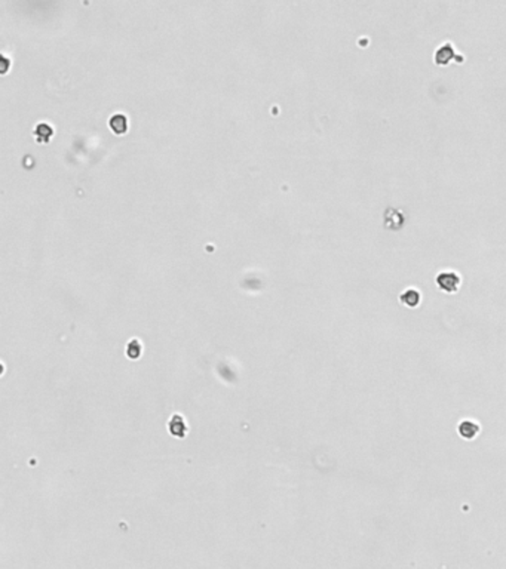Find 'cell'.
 I'll return each mask as SVG.
<instances>
[{
	"mask_svg": "<svg viewBox=\"0 0 506 569\" xmlns=\"http://www.w3.org/2000/svg\"><path fill=\"white\" fill-rule=\"evenodd\" d=\"M451 59L453 61H459V62H463L464 58L463 55H460L456 48L453 46V43L447 42L442 43L438 49H436L435 55H434V61H435L438 66H446L449 64Z\"/></svg>",
	"mask_w": 506,
	"mask_h": 569,
	"instance_id": "1",
	"label": "cell"
},
{
	"mask_svg": "<svg viewBox=\"0 0 506 569\" xmlns=\"http://www.w3.org/2000/svg\"><path fill=\"white\" fill-rule=\"evenodd\" d=\"M460 282H462V279L456 271H441L436 276V285L439 286V289L449 292V293L457 292L459 286H460Z\"/></svg>",
	"mask_w": 506,
	"mask_h": 569,
	"instance_id": "2",
	"label": "cell"
},
{
	"mask_svg": "<svg viewBox=\"0 0 506 569\" xmlns=\"http://www.w3.org/2000/svg\"><path fill=\"white\" fill-rule=\"evenodd\" d=\"M168 429H169V433H171L174 437H178V439H184L186 434H187V426H186V423H184L183 416L178 415V414L172 415V418L169 419Z\"/></svg>",
	"mask_w": 506,
	"mask_h": 569,
	"instance_id": "3",
	"label": "cell"
},
{
	"mask_svg": "<svg viewBox=\"0 0 506 569\" xmlns=\"http://www.w3.org/2000/svg\"><path fill=\"white\" fill-rule=\"evenodd\" d=\"M109 126L116 135H124L128 132V119L125 114H113L109 120Z\"/></svg>",
	"mask_w": 506,
	"mask_h": 569,
	"instance_id": "4",
	"label": "cell"
},
{
	"mask_svg": "<svg viewBox=\"0 0 506 569\" xmlns=\"http://www.w3.org/2000/svg\"><path fill=\"white\" fill-rule=\"evenodd\" d=\"M54 135V129L52 126L48 125V123H39L34 129V138L39 144H46L51 141V137Z\"/></svg>",
	"mask_w": 506,
	"mask_h": 569,
	"instance_id": "5",
	"label": "cell"
},
{
	"mask_svg": "<svg viewBox=\"0 0 506 569\" xmlns=\"http://www.w3.org/2000/svg\"><path fill=\"white\" fill-rule=\"evenodd\" d=\"M479 431V426L478 424H475L474 421H463V423H460V426H459V433H460V436L463 437V439H474L477 434H478Z\"/></svg>",
	"mask_w": 506,
	"mask_h": 569,
	"instance_id": "6",
	"label": "cell"
},
{
	"mask_svg": "<svg viewBox=\"0 0 506 569\" xmlns=\"http://www.w3.org/2000/svg\"><path fill=\"white\" fill-rule=\"evenodd\" d=\"M399 300H401L402 304L413 308V307H417L420 304V293L416 289H407L399 295Z\"/></svg>",
	"mask_w": 506,
	"mask_h": 569,
	"instance_id": "7",
	"label": "cell"
},
{
	"mask_svg": "<svg viewBox=\"0 0 506 569\" xmlns=\"http://www.w3.org/2000/svg\"><path fill=\"white\" fill-rule=\"evenodd\" d=\"M143 353V347H141L140 341L138 340H132L128 343L127 347V354L129 359H138Z\"/></svg>",
	"mask_w": 506,
	"mask_h": 569,
	"instance_id": "8",
	"label": "cell"
}]
</instances>
